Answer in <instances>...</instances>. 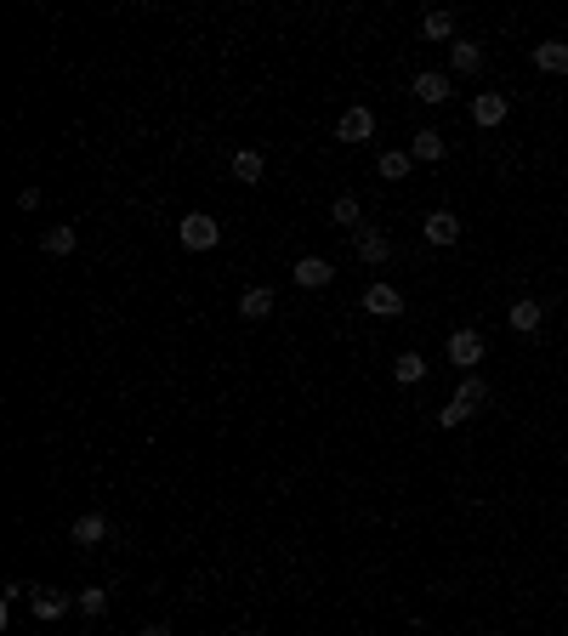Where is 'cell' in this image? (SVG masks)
I'll return each instance as SVG.
<instances>
[{
	"mask_svg": "<svg viewBox=\"0 0 568 636\" xmlns=\"http://www.w3.org/2000/svg\"><path fill=\"white\" fill-rule=\"evenodd\" d=\"M182 245L188 250H217L222 245V227H217V217H205V210H194V217H182Z\"/></svg>",
	"mask_w": 568,
	"mask_h": 636,
	"instance_id": "cell-1",
	"label": "cell"
},
{
	"mask_svg": "<svg viewBox=\"0 0 568 636\" xmlns=\"http://www.w3.org/2000/svg\"><path fill=\"white\" fill-rule=\"evenodd\" d=\"M467 415H472V410H460V404H455V398H449V404H444V410H438V427H460V420H467Z\"/></svg>",
	"mask_w": 568,
	"mask_h": 636,
	"instance_id": "cell-25",
	"label": "cell"
},
{
	"mask_svg": "<svg viewBox=\"0 0 568 636\" xmlns=\"http://www.w3.org/2000/svg\"><path fill=\"white\" fill-rule=\"evenodd\" d=\"M449 364H460L472 375V364H483V335L477 330H455L449 335Z\"/></svg>",
	"mask_w": 568,
	"mask_h": 636,
	"instance_id": "cell-3",
	"label": "cell"
},
{
	"mask_svg": "<svg viewBox=\"0 0 568 636\" xmlns=\"http://www.w3.org/2000/svg\"><path fill=\"white\" fill-rule=\"evenodd\" d=\"M364 313H375V318H398V313H404V295H398L392 284H370V290H364Z\"/></svg>",
	"mask_w": 568,
	"mask_h": 636,
	"instance_id": "cell-6",
	"label": "cell"
},
{
	"mask_svg": "<svg viewBox=\"0 0 568 636\" xmlns=\"http://www.w3.org/2000/svg\"><path fill=\"white\" fill-rule=\"evenodd\" d=\"M409 154H415V159H427V165H438V159H444V131L420 125V131H415V142H409Z\"/></svg>",
	"mask_w": 568,
	"mask_h": 636,
	"instance_id": "cell-11",
	"label": "cell"
},
{
	"mask_svg": "<svg viewBox=\"0 0 568 636\" xmlns=\"http://www.w3.org/2000/svg\"><path fill=\"white\" fill-rule=\"evenodd\" d=\"M392 375L404 381V387H415V381H427V358L420 352H398V364H392Z\"/></svg>",
	"mask_w": 568,
	"mask_h": 636,
	"instance_id": "cell-18",
	"label": "cell"
},
{
	"mask_svg": "<svg viewBox=\"0 0 568 636\" xmlns=\"http://www.w3.org/2000/svg\"><path fill=\"white\" fill-rule=\"evenodd\" d=\"M370 131H375V114L364 109V102H352V109H347L342 120H335V137H342V142H352V148H359V142H370Z\"/></svg>",
	"mask_w": 568,
	"mask_h": 636,
	"instance_id": "cell-2",
	"label": "cell"
},
{
	"mask_svg": "<svg viewBox=\"0 0 568 636\" xmlns=\"http://www.w3.org/2000/svg\"><path fill=\"white\" fill-rule=\"evenodd\" d=\"M359 256H364L370 267H381V262L392 256V245H387V233H375V227H359Z\"/></svg>",
	"mask_w": 568,
	"mask_h": 636,
	"instance_id": "cell-12",
	"label": "cell"
},
{
	"mask_svg": "<svg viewBox=\"0 0 568 636\" xmlns=\"http://www.w3.org/2000/svg\"><path fill=\"white\" fill-rule=\"evenodd\" d=\"M102 535H109V523H102L97 512L74 517V528H69V540H74V545H102Z\"/></svg>",
	"mask_w": 568,
	"mask_h": 636,
	"instance_id": "cell-13",
	"label": "cell"
},
{
	"mask_svg": "<svg viewBox=\"0 0 568 636\" xmlns=\"http://www.w3.org/2000/svg\"><path fill=\"white\" fill-rule=\"evenodd\" d=\"M415 97L420 102H444L449 97V80L438 74V69H427V74H415Z\"/></svg>",
	"mask_w": 568,
	"mask_h": 636,
	"instance_id": "cell-16",
	"label": "cell"
},
{
	"mask_svg": "<svg viewBox=\"0 0 568 636\" xmlns=\"http://www.w3.org/2000/svg\"><path fill=\"white\" fill-rule=\"evenodd\" d=\"M540 318H545V313H540V302H517V307L506 313V324H512L517 335H534V330H540Z\"/></svg>",
	"mask_w": 568,
	"mask_h": 636,
	"instance_id": "cell-15",
	"label": "cell"
},
{
	"mask_svg": "<svg viewBox=\"0 0 568 636\" xmlns=\"http://www.w3.org/2000/svg\"><path fill=\"white\" fill-rule=\"evenodd\" d=\"M449 63H455V74H477L483 69V46L477 40H449Z\"/></svg>",
	"mask_w": 568,
	"mask_h": 636,
	"instance_id": "cell-9",
	"label": "cell"
},
{
	"mask_svg": "<svg viewBox=\"0 0 568 636\" xmlns=\"http://www.w3.org/2000/svg\"><path fill=\"white\" fill-rule=\"evenodd\" d=\"M330 217L342 222V227H359V222H364V205H359V194H342V199L330 205Z\"/></svg>",
	"mask_w": 568,
	"mask_h": 636,
	"instance_id": "cell-20",
	"label": "cell"
},
{
	"mask_svg": "<svg viewBox=\"0 0 568 636\" xmlns=\"http://www.w3.org/2000/svg\"><path fill=\"white\" fill-rule=\"evenodd\" d=\"M455 404H460V410H477V404H489V381L467 375V381H460V392H455Z\"/></svg>",
	"mask_w": 568,
	"mask_h": 636,
	"instance_id": "cell-19",
	"label": "cell"
},
{
	"mask_svg": "<svg viewBox=\"0 0 568 636\" xmlns=\"http://www.w3.org/2000/svg\"><path fill=\"white\" fill-rule=\"evenodd\" d=\"M330 279H335V267H330L324 256H302V262H296V284H302V290H324Z\"/></svg>",
	"mask_w": 568,
	"mask_h": 636,
	"instance_id": "cell-7",
	"label": "cell"
},
{
	"mask_svg": "<svg viewBox=\"0 0 568 636\" xmlns=\"http://www.w3.org/2000/svg\"><path fill=\"white\" fill-rule=\"evenodd\" d=\"M420 239H427V245H455V239H460V217H449V210H432V217L420 222Z\"/></svg>",
	"mask_w": 568,
	"mask_h": 636,
	"instance_id": "cell-5",
	"label": "cell"
},
{
	"mask_svg": "<svg viewBox=\"0 0 568 636\" xmlns=\"http://www.w3.org/2000/svg\"><path fill=\"white\" fill-rule=\"evenodd\" d=\"M74 602H80V613H91V620H97V613L109 608V591H102V585H86V591H80Z\"/></svg>",
	"mask_w": 568,
	"mask_h": 636,
	"instance_id": "cell-24",
	"label": "cell"
},
{
	"mask_svg": "<svg viewBox=\"0 0 568 636\" xmlns=\"http://www.w3.org/2000/svg\"><path fill=\"white\" fill-rule=\"evenodd\" d=\"M40 245H46L52 256H69V250L80 245V227H69V222H63V227H46V239H40Z\"/></svg>",
	"mask_w": 568,
	"mask_h": 636,
	"instance_id": "cell-17",
	"label": "cell"
},
{
	"mask_svg": "<svg viewBox=\"0 0 568 636\" xmlns=\"http://www.w3.org/2000/svg\"><path fill=\"white\" fill-rule=\"evenodd\" d=\"M506 114H512V109H506V97H500V92H477V97H472V120L483 125V131H495Z\"/></svg>",
	"mask_w": 568,
	"mask_h": 636,
	"instance_id": "cell-4",
	"label": "cell"
},
{
	"mask_svg": "<svg viewBox=\"0 0 568 636\" xmlns=\"http://www.w3.org/2000/svg\"><path fill=\"white\" fill-rule=\"evenodd\" d=\"M142 636H171V625H149V631H142Z\"/></svg>",
	"mask_w": 568,
	"mask_h": 636,
	"instance_id": "cell-26",
	"label": "cell"
},
{
	"mask_svg": "<svg viewBox=\"0 0 568 636\" xmlns=\"http://www.w3.org/2000/svg\"><path fill=\"white\" fill-rule=\"evenodd\" d=\"M234 177L239 182H262V154H256V148H239V154H234Z\"/></svg>",
	"mask_w": 568,
	"mask_h": 636,
	"instance_id": "cell-22",
	"label": "cell"
},
{
	"mask_svg": "<svg viewBox=\"0 0 568 636\" xmlns=\"http://www.w3.org/2000/svg\"><path fill=\"white\" fill-rule=\"evenodd\" d=\"M69 608L74 597H63V591H34V620H63Z\"/></svg>",
	"mask_w": 568,
	"mask_h": 636,
	"instance_id": "cell-14",
	"label": "cell"
},
{
	"mask_svg": "<svg viewBox=\"0 0 568 636\" xmlns=\"http://www.w3.org/2000/svg\"><path fill=\"white\" fill-rule=\"evenodd\" d=\"M420 34H427V40H455V17L449 12H427V17H420Z\"/></svg>",
	"mask_w": 568,
	"mask_h": 636,
	"instance_id": "cell-21",
	"label": "cell"
},
{
	"mask_svg": "<svg viewBox=\"0 0 568 636\" xmlns=\"http://www.w3.org/2000/svg\"><path fill=\"white\" fill-rule=\"evenodd\" d=\"M267 313H273V290H267V284H256V290H245V295H239V318H250V324H262Z\"/></svg>",
	"mask_w": 568,
	"mask_h": 636,
	"instance_id": "cell-10",
	"label": "cell"
},
{
	"mask_svg": "<svg viewBox=\"0 0 568 636\" xmlns=\"http://www.w3.org/2000/svg\"><path fill=\"white\" fill-rule=\"evenodd\" d=\"M534 69L568 74V40H540V46H534Z\"/></svg>",
	"mask_w": 568,
	"mask_h": 636,
	"instance_id": "cell-8",
	"label": "cell"
},
{
	"mask_svg": "<svg viewBox=\"0 0 568 636\" xmlns=\"http://www.w3.org/2000/svg\"><path fill=\"white\" fill-rule=\"evenodd\" d=\"M409 165H415V154L392 148V154H381V177H387V182H404V177H409Z\"/></svg>",
	"mask_w": 568,
	"mask_h": 636,
	"instance_id": "cell-23",
	"label": "cell"
}]
</instances>
